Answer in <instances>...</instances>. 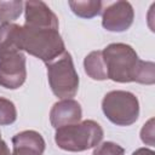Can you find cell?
I'll list each match as a JSON object with an SVG mask.
<instances>
[{
  "label": "cell",
  "instance_id": "1",
  "mask_svg": "<svg viewBox=\"0 0 155 155\" xmlns=\"http://www.w3.org/2000/svg\"><path fill=\"white\" fill-rule=\"evenodd\" d=\"M108 79L115 82H155V64L140 61L134 48L127 44L114 42L102 51Z\"/></svg>",
  "mask_w": 155,
  "mask_h": 155
},
{
  "label": "cell",
  "instance_id": "2",
  "mask_svg": "<svg viewBox=\"0 0 155 155\" xmlns=\"http://www.w3.org/2000/svg\"><path fill=\"white\" fill-rule=\"evenodd\" d=\"M22 51L48 63L65 52L64 41L56 28L22 25Z\"/></svg>",
  "mask_w": 155,
  "mask_h": 155
},
{
  "label": "cell",
  "instance_id": "3",
  "mask_svg": "<svg viewBox=\"0 0 155 155\" xmlns=\"http://www.w3.org/2000/svg\"><path fill=\"white\" fill-rule=\"evenodd\" d=\"M103 128L98 122L85 120L56 128L54 142L58 148L65 151L78 153L97 147L103 139Z\"/></svg>",
  "mask_w": 155,
  "mask_h": 155
},
{
  "label": "cell",
  "instance_id": "4",
  "mask_svg": "<svg viewBox=\"0 0 155 155\" xmlns=\"http://www.w3.org/2000/svg\"><path fill=\"white\" fill-rule=\"evenodd\" d=\"M45 64L53 94L62 99H71L79 90V75L75 70L71 54L65 51L56 59Z\"/></svg>",
  "mask_w": 155,
  "mask_h": 155
},
{
  "label": "cell",
  "instance_id": "5",
  "mask_svg": "<svg viewBox=\"0 0 155 155\" xmlns=\"http://www.w3.org/2000/svg\"><path fill=\"white\" fill-rule=\"evenodd\" d=\"M102 110L107 119L114 125L130 126L138 120L139 102L132 92L115 90L104 96Z\"/></svg>",
  "mask_w": 155,
  "mask_h": 155
},
{
  "label": "cell",
  "instance_id": "6",
  "mask_svg": "<svg viewBox=\"0 0 155 155\" xmlns=\"http://www.w3.org/2000/svg\"><path fill=\"white\" fill-rule=\"evenodd\" d=\"M25 79V56L22 52L0 57V86L8 90H17L24 84Z\"/></svg>",
  "mask_w": 155,
  "mask_h": 155
},
{
  "label": "cell",
  "instance_id": "7",
  "mask_svg": "<svg viewBox=\"0 0 155 155\" xmlns=\"http://www.w3.org/2000/svg\"><path fill=\"white\" fill-rule=\"evenodd\" d=\"M134 18V11L128 1H116L110 4L102 15V25L108 31L121 33L127 30Z\"/></svg>",
  "mask_w": 155,
  "mask_h": 155
},
{
  "label": "cell",
  "instance_id": "8",
  "mask_svg": "<svg viewBox=\"0 0 155 155\" xmlns=\"http://www.w3.org/2000/svg\"><path fill=\"white\" fill-rule=\"evenodd\" d=\"M82 117V109L75 99H62L56 102L50 111V121L54 128L80 122Z\"/></svg>",
  "mask_w": 155,
  "mask_h": 155
},
{
  "label": "cell",
  "instance_id": "9",
  "mask_svg": "<svg viewBox=\"0 0 155 155\" xmlns=\"http://www.w3.org/2000/svg\"><path fill=\"white\" fill-rule=\"evenodd\" d=\"M25 25L45 27L58 29L59 23L57 16L44 1H25L24 2Z\"/></svg>",
  "mask_w": 155,
  "mask_h": 155
},
{
  "label": "cell",
  "instance_id": "10",
  "mask_svg": "<svg viewBox=\"0 0 155 155\" xmlns=\"http://www.w3.org/2000/svg\"><path fill=\"white\" fill-rule=\"evenodd\" d=\"M45 140L42 136L33 130L22 131L12 137L11 155H42L45 150Z\"/></svg>",
  "mask_w": 155,
  "mask_h": 155
},
{
  "label": "cell",
  "instance_id": "11",
  "mask_svg": "<svg viewBox=\"0 0 155 155\" xmlns=\"http://www.w3.org/2000/svg\"><path fill=\"white\" fill-rule=\"evenodd\" d=\"M22 25L6 23L0 25V57L22 52L21 47Z\"/></svg>",
  "mask_w": 155,
  "mask_h": 155
},
{
  "label": "cell",
  "instance_id": "12",
  "mask_svg": "<svg viewBox=\"0 0 155 155\" xmlns=\"http://www.w3.org/2000/svg\"><path fill=\"white\" fill-rule=\"evenodd\" d=\"M84 68H85V73L92 80L102 81L108 79L102 51H92L91 53H88L84 59Z\"/></svg>",
  "mask_w": 155,
  "mask_h": 155
},
{
  "label": "cell",
  "instance_id": "13",
  "mask_svg": "<svg viewBox=\"0 0 155 155\" xmlns=\"http://www.w3.org/2000/svg\"><path fill=\"white\" fill-rule=\"evenodd\" d=\"M71 11L81 18H92L99 15L102 10V1L99 0H87V1H69L68 2Z\"/></svg>",
  "mask_w": 155,
  "mask_h": 155
},
{
  "label": "cell",
  "instance_id": "14",
  "mask_svg": "<svg viewBox=\"0 0 155 155\" xmlns=\"http://www.w3.org/2000/svg\"><path fill=\"white\" fill-rule=\"evenodd\" d=\"M23 5L21 0L0 1V23L6 24L16 21L22 13Z\"/></svg>",
  "mask_w": 155,
  "mask_h": 155
},
{
  "label": "cell",
  "instance_id": "15",
  "mask_svg": "<svg viewBox=\"0 0 155 155\" xmlns=\"http://www.w3.org/2000/svg\"><path fill=\"white\" fill-rule=\"evenodd\" d=\"M17 119V110L10 99L0 97V125H11Z\"/></svg>",
  "mask_w": 155,
  "mask_h": 155
},
{
  "label": "cell",
  "instance_id": "16",
  "mask_svg": "<svg viewBox=\"0 0 155 155\" xmlns=\"http://www.w3.org/2000/svg\"><path fill=\"white\" fill-rule=\"evenodd\" d=\"M92 155H125V149L114 142H103L94 148Z\"/></svg>",
  "mask_w": 155,
  "mask_h": 155
},
{
  "label": "cell",
  "instance_id": "17",
  "mask_svg": "<svg viewBox=\"0 0 155 155\" xmlns=\"http://www.w3.org/2000/svg\"><path fill=\"white\" fill-rule=\"evenodd\" d=\"M140 139L148 145H154V119L151 117L140 130Z\"/></svg>",
  "mask_w": 155,
  "mask_h": 155
},
{
  "label": "cell",
  "instance_id": "18",
  "mask_svg": "<svg viewBox=\"0 0 155 155\" xmlns=\"http://www.w3.org/2000/svg\"><path fill=\"white\" fill-rule=\"evenodd\" d=\"M132 155H155V153L148 148H139L136 151H133Z\"/></svg>",
  "mask_w": 155,
  "mask_h": 155
},
{
  "label": "cell",
  "instance_id": "19",
  "mask_svg": "<svg viewBox=\"0 0 155 155\" xmlns=\"http://www.w3.org/2000/svg\"><path fill=\"white\" fill-rule=\"evenodd\" d=\"M0 155H11L10 149L7 147V144L1 139L0 140Z\"/></svg>",
  "mask_w": 155,
  "mask_h": 155
},
{
  "label": "cell",
  "instance_id": "20",
  "mask_svg": "<svg viewBox=\"0 0 155 155\" xmlns=\"http://www.w3.org/2000/svg\"><path fill=\"white\" fill-rule=\"evenodd\" d=\"M0 140H1V134H0Z\"/></svg>",
  "mask_w": 155,
  "mask_h": 155
}]
</instances>
